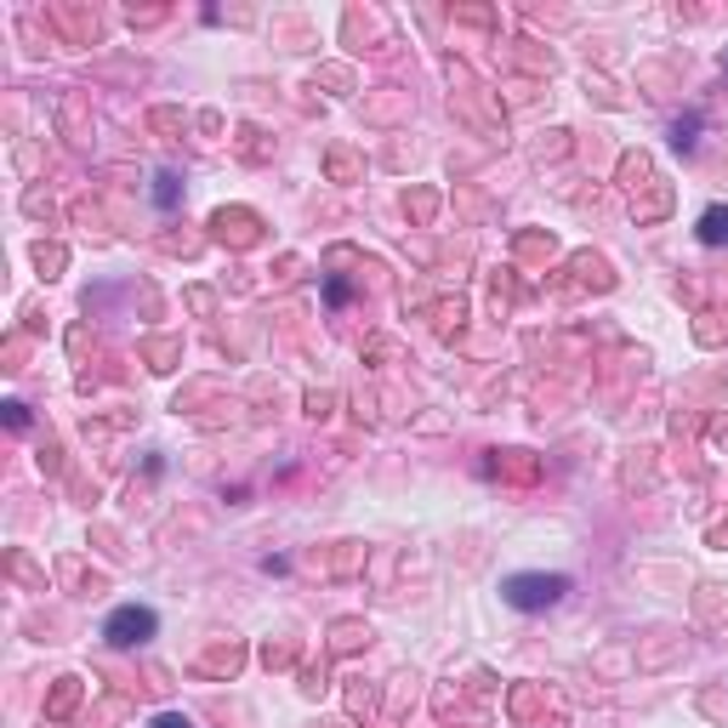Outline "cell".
Returning a JSON list of instances; mask_svg holds the SVG:
<instances>
[{"label": "cell", "mask_w": 728, "mask_h": 728, "mask_svg": "<svg viewBox=\"0 0 728 728\" xmlns=\"http://www.w3.org/2000/svg\"><path fill=\"white\" fill-rule=\"evenodd\" d=\"M501 592H506V603H513V610L536 615V610H552V603L569 592V580H564V575H513Z\"/></svg>", "instance_id": "1"}, {"label": "cell", "mask_w": 728, "mask_h": 728, "mask_svg": "<svg viewBox=\"0 0 728 728\" xmlns=\"http://www.w3.org/2000/svg\"><path fill=\"white\" fill-rule=\"evenodd\" d=\"M154 610H142V603H126V610H114L109 615V626H103V638L114 643V649H137V643H149L154 638Z\"/></svg>", "instance_id": "2"}, {"label": "cell", "mask_w": 728, "mask_h": 728, "mask_svg": "<svg viewBox=\"0 0 728 728\" xmlns=\"http://www.w3.org/2000/svg\"><path fill=\"white\" fill-rule=\"evenodd\" d=\"M154 200H160V205H177V177H160V188H154Z\"/></svg>", "instance_id": "4"}, {"label": "cell", "mask_w": 728, "mask_h": 728, "mask_svg": "<svg viewBox=\"0 0 728 728\" xmlns=\"http://www.w3.org/2000/svg\"><path fill=\"white\" fill-rule=\"evenodd\" d=\"M154 728H193L188 717H177V712H165V717H154Z\"/></svg>", "instance_id": "5"}, {"label": "cell", "mask_w": 728, "mask_h": 728, "mask_svg": "<svg viewBox=\"0 0 728 728\" xmlns=\"http://www.w3.org/2000/svg\"><path fill=\"white\" fill-rule=\"evenodd\" d=\"M700 239H706V246H723L728 239V211L723 205H712L706 216H700Z\"/></svg>", "instance_id": "3"}]
</instances>
